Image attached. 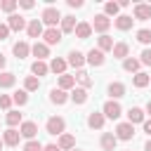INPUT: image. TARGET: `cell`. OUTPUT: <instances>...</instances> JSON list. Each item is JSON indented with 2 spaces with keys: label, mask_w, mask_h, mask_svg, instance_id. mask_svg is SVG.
Returning <instances> with one entry per match:
<instances>
[{
  "label": "cell",
  "mask_w": 151,
  "mask_h": 151,
  "mask_svg": "<svg viewBox=\"0 0 151 151\" xmlns=\"http://www.w3.org/2000/svg\"><path fill=\"white\" fill-rule=\"evenodd\" d=\"M57 146H59L61 151H71V149H76V137H73V134H68V132H64V134L59 137Z\"/></svg>",
  "instance_id": "7402d4cb"
},
{
  "label": "cell",
  "mask_w": 151,
  "mask_h": 151,
  "mask_svg": "<svg viewBox=\"0 0 151 151\" xmlns=\"http://www.w3.org/2000/svg\"><path fill=\"white\" fill-rule=\"evenodd\" d=\"M146 113H149V116H151V99H149V101H146Z\"/></svg>",
  "instance_id": "816d5d0a"
},
{
  "label": "cell",
  "mask_w": 151,
  "mask_h": 151,
  "mask_svg": "<svg viewBox=\"0 0 151 151\" xmlns=\"http://www.w3.org/2000/svg\"><path fill=\"white\" fill-rule=\"evenodd\" d=\"M113 45H116V42H113L111 35H99V38H97V50H101L104 54H106V52H113Z\"/></svg>",
  "instance_id": "d4e9b609"
},
{
  "label": "cell",
  "mask_w": 151,
  "mask_h": 151,
  "mask_svg": "<svg viewBox=\"0 0 151 151\" xmlns=\"http://www.w3.org/2000/svg\"><path fill=\"white\" fill-rule=\"evenodd\" d=\"M68 99H71V94H68L66 90H59V87L50 90V101H52V104H57V106H64Z\"/></svg>",
  "instance_id": "4fadbf2b"
},
{
  "label": "cell",
  "mask_w": 151,
  "mask_h": 151,
  "mask_svg": "<svg viewBox=\"0 0 151 151\" xmlns=\"http://www.w3.org/2000/svg\"><path fill=\"white\" fill-rule=\"evenodd\" d=\"M42 151H61V149H59L57 144H45V146H42Z\"/></svg>",
  "instance_id": "c3c4849f"
},
{
  "label": "cell",
  "mask_w": 151,
  "mask_h": 151,
  "mask_svg": "<svg viewBox=\"0 0 151 151\" xmlns=\"http://www.w3.org/2000/svg\"><path fill=\"white\" fill-rule=\"evenodd\" d=\"M76 83H78L83 90H90V87L94 85V80L90 78V73H87V71H78V73H76Z\"/></svg>",
  "instance_id": "83f0119b"
},
{
  "label": "cell",
  "mask_w": 151,
  "mask_h": 151,
  "mask_svg": "<svg viewBox=\"0 0 151 151\" xmlns=\"http://www.w3.org/2000/svg\"><path fill=\"white\" fill-rule=\"evenodd\" d=\"M9 33H12V31H9V26H7V24H0V40H7V38H9Z\"/></svg>",
  "instance_id": "ee69618b"
},
{
  "label": "cell",
  "mask_w": 151,
  "mask_h": 151,
  "mask_svg": "<svg viewBox=\"0 0 151 151\" xmlns=\"http://www.w3.org/2000/svg\"><path fill=\"white\" fill-rule=\"evenodd\" d=\"M66 57H68V59H66V61H68V66H73L76 71H83V66L87 64L85 54H83V52H78V50H71Z\"/></svg>",
  "instance_id": "52a82bcc"
},
{
  "label": "cell",
  "mask_w": 151,
  "mask_h": 151,
  "mask_svg": "<svg viewBox=\"0 0 151 151\" xmlns=\"http://www.w3.org/2000/svg\"><path fill=\"white\" fill-rule=\"evenodd\" d=\"M40 87V78H35V76H26V80H24V90L26 92H35Z\"/></svg>",
  "instance_id": "d590c367"
},
{
  "label": "cell",
  "mask_w": 151,
  "mask_h": 151,
  "mask_svg": "<svg viewBox=\"0 0 151 151\" xmlns=\"http://www.w3.org/2000/svg\"><path fill=\"white\" fill-rule=\"evenodd\" d=\"M31 73H33L35 78H42V76L50 73V64H45V61H33V64H31Z\"/></svg>",
  "instance_id": "4316f807"
},
{
  "label": "cell",
  "mask_w": 151,
  "mask_h": 151,
  "mask_svg": "<svg viewBox=\"0 0 151 151\" xmlns=\"http://www.w3.org/2000/svg\"><path fill=\"white\" fill-rule=\"evenodd\" d=\"M71 151H83V149H71Z\"/></svg>",
  "instance_id": "db71d44e"
},
{
  "label": "cell",
  "mask_w": 151,
  "mask_h": 151,
  "mask_svg": "<svg viewBox=\"0 0 151 151\" xmlns=\"http://www.w3.org/2000/svg\"><path fill=\"white\" fill-rule=\"evenodd\" d=\"M66 68H68V61H66V59H61V57H54V59L50 61V71H52V73H57V76H64V73H66Z\"/></svg>",
  "instance_id": "44dd1931"
},
{
  "label": "cell",
  "mask_w": 151,
  "mask_h": 151,
  "mask_svg": "<svg viewBox=\"0 0 151 151\" xmlns=\"http://www.w3.org/2000/svg\"><path fill=\"white\" fill-rule=\"evenodd\" d=\"M61 12L57 9V7H52V5H47L45 9H42V14H40V21L47 26V28H57V24H61Z\"/></svg>",
  "instance_id": "6da1fadb"
},
{
  "label": "cell",
  "mask_w": 151,
  "mask_h": 151,
  "mask_svg": "<svg viewBox=\"0 0 151 151\" xmlns=\"http://www.w3.org/2000/svg\"><path fill=\"white\" fill-rule=\"evenodd\" d=\"M12 97L9 94H0V109H5V111H12Z\"/></svg>",
  "instance_id": "60d3db41"
},
{
  "label": "cell",
  "mask_w": 151,
  "mask_h": 151,
  "mask_svg": "<svg viewBox=\"0 0 151 151\" xmlns=\"http://www.w3.org/2000/svg\"><path fill=\"white\" fill-rule=\"evenodd\" d=\"M106 92H109V97H111V99L116 101V99H120V97H125V85H123V83H111Z\"/></svg>",
  "instance_id": "f1b7e54d"
},
{
  "label": "cell",
  "mask_w": 151,
  "mask_h": 151,
  "mask_svg": "<svg viewBox=\"0 0 151 151\" xmlns=\"http://www.w3.org/2000/svg\"><path fill=\"white\" fill-rule=\"evenodd\" d=\"M101 113H104V118H109V120H118V118L123 116V106H120L118 101L109 99V101L101 106Z\"/></svg>",
  "instance_id": "3957f363"
},
{
  "label": "cell",
  "mask_w": 151,
  "mask_h": 151,
  "mask_svg": "<svg viewBox=\"0 0 151 151\" xmlns=\"http://www.w3.org/2000/svg\"><path fill=\"white\" fill-rule=\"evenodd\" d=\"M132 85L142 90V87L151 85V76H149V73H144V71H139V73H134V78H132Z\"/></svg>",
  "instance_id": "4dcf8cb0"
},
{
  "label": "cell",
  "mask_w": 151,
  "mask_h": 151,
  "mask_svg": "<svg viewBox=\"0 0 151 151\" xmlns=\"http://www.w3.org/2000/svg\"><path fill=\"white\" fill-rule=\"evenodd\" d=\"M76 26H78V21H76V17H71V14H66V17L61 19V24H59L61 33H76Z\"/></svg>",
  "instance_id": "603a6c76"
},
{
  "label": "cell",
  "mask_w": 151,
  "mask_h": 151,
  "mask_svg": "<svg viewBox=\"0 0 151 151\" xmlns=\"http://www.w3.org/2000/svg\"><path fill=\"white\" fill-rule=\"evenodd\" d=\"M144 151H151V139H149V142L144 144Z\"/></svg>",
  "instance_id": "f907efd6"
},
{
  "label": "cell",
  "mask_w": 151,
  "mask_h": 151,
  "mask_svg": "<svg viewBox=\"0 0 151 151\" xmlns=\"http://www.w3.org/2000/svg\"><path fill=\"white\" fill-rule=\"evenodd\" d=\"M12 101H14L17 106H26V104H28V92H26V90H17V92L12 94Z\"/></svg>",
  "instance_id": "8d00e7d4"
},
{
  "label": "cell",
  "mask_w": 151,
  "mask_h": 151,
  "mask_svg": "<svg viewBox=\"0 0 151 151\" xmlns=\"http://www.w3.org/2000/svg\"><path fill=\"white\" fill-rule=\"evenodd\" d=\"M76 87V76H68V73H64V76H59V90H73Z\"/></svg>",
  "instance_id": "836d02e7"
},
{
  "label": "cell",
  "mask_w": 151,
  "mask_h": 151,
  "mask_svg": "<svg viewBox=\"0 0 151 151\" xmlns=\"http://www.w3.org/2000/svg\"><path fill=\"white\" fill-rule=\"evenodd\" d=\"M26 33H28V38H42V33H45L42 21L40 19H31L28 26H26Z\"/></svg>",
  "instance_id": "e0dca14e"
},
{
  "label": "cell",
  "mask_w": 151,
  "mask_h": 151,
  "mask_svg": "<svg viewBox=\"0 0 151 151\" xmlns=\"http://www.w3.org/2000/svg\"><path fill=\"white\" fill-rule=\"evenodd\" d=\"M17 7H19V0H2L0 2V12H7V14H14Z\"/></svg>",
  "instance_id": "74e56055"
},
{
  "label": "cell",
  "mask_w": 151,
  "mask_h": 151,
  "mask_svg": "<svg viewBox=\"0 0 151 151\" xmlns=\"http://www.w3.org/2000/svg\"><path fill=\"white\" fill-rule=\"evenodd\" d=\"M90 35H92V24H87V21H78V26H76V38L87 40Z\"/></svg>",
  "instance_id": "cb8c5ba5"
},
{
  "label": "cell",
  "mask_w": 151,
  "mask_h": 151,
  "mask_svg": "<svg viewBox=\"0 0 151 151\" xmlns=\"http://www.w3.org/2000/svg\"><path fill=\"white\" fill-rule=\"evenodd\" d=\"M71 101L78 104V106L85 104V101H87V90H83V87H73V90H71Z\"/></svg>",
  "instance_id": "1f68e13d"
},
{
  "label": "cell",
  "mask_w": 151,
  "mask_h": 151,
  "mask_svg": "<svg viewBox=\"0 0 151 151\" xmlns=\"http://www.w3.org/2000/svg\"><path fill=\"white\" fill-rule=\"evenodd\" d=\"M7 26H9V31H17V33H19V31H24L28 24H26V19H24L21 14H9V17H7Z\"/></svg>",
  "instance_id": "2e32d148"
},
{
  "label": "cell",
  "mask_w": 151,
  "mask_h": 151,
  "mask_svg": "<svg viewBox=\"0 0 151 151\" xmlns=\"http://www.w3.org/2000/svg\"><path fill=\"white\" fill-rule=\"evenodd\" d=\"M113 57L125 61V59L130 57V45H127V42H123V40H120V42H116V45H113Z\"/></svg>",
  "instance_id": "484cf974"
},
{
  "label": "cell",
  "mask_w": 151,
  "mask_h": 151,
  "mask_svg": "<svg viewBox=\"0 0 151 151\" xmlns=\"http://www.w3.org/2000/svg\"><path fill=\"white\" fill-rule=\"evenodd\" d=\"M144 120H146V111L144 109H139V106H130L127 109V123L137 125V123H144Z\"/></svg>",
  "instance_id": "5bb4252c"
},
{
  "label": "cell",
  "mask_w": 151,
  "mask_h": 151,
  "mask_svg": "<svg viewBox=\"0 0 151 151\" xmlns=\"http://www.w3.org/2000/svg\"><path fill=\"white\" fill-rule=\"evenodd\" d=\"M61 38H64L61 28H45V33H42V42H45L47 47H50V45H59Z\"/></svg>",
  "instance_id": "8992f818"
},
{
  "label": "cell",
  "mask_w": 151,
  "mask_h": 151,
  "mask_svg": "<svg viewBox=\"0 0 151 151\" xmlns=\"http://www.w3.org/2000/svg\"><path fill=\"white\" fill-rule=\"evenodd\" d=\"M5 64H7V59H5V54L0 52V73H2V68H5Z\"/></svg>",
  "instance_id": "681fc988"
},
{
  "label": "cell",
  "mask_w": 151,
  "mask_h": 151,
  "mask_svg": "<svg viewBox=\"0 0 151 151\" xmlns=\"http://www.w3.org/2000/svg\"><path fill=\"white\" fill-rule=\"evenodd\" d=\"M85 59H87V64H90V66H94V68H97V66H104V61H106V54H104L101 50L92 47V50L85 54Z\"/></svg>",
  "instance_id": "9c48e42d"
},
{
  "label": "cell",
  "mask_w": 151,
  "mask_h": 151,
  "mask_svg": "<svg viewBox=\"0 0 151 151\" xmlns=\"http://www.w3.org/2000/svg\"><path fill=\"white\" fill-rule=\"evenodd\" d=\"M132 24H134V19H132L130 14H118V17L113 19V26H116L118 31H130Z\"/></svg>",
  "instance_id": "d6986e66"
},
{
  "label": "cell",
  "mask_w": 151,
  "mask_h": 151,
  "mask_svg": "<svg viewBox=\"0 0 151 151\" xmlns=\"http://www.w3.org/2000/svg\"><path fill=\"white\" fill-rule=\"evenodd\" d=\"M116 137H118V142H130L132 137H134V125L132 123H118L116 125V132H113Z\"/></svg>",
  "instance_id": "277c9868"
},
{
  "label": "cell",
  "mask_w": 151,
  "mask_h": 151,
  "mask_svg": "<svg viewBox=\"0 0 151 151\" xmlns=\"http://www.w3.org/2000/svg\"><path fill=\"white\" fill-rule=\"evenodd\" d=\"M137 40L142 45H151V28H139L137 31Z\"/></svg>",
  "instance_id": "ab89813d"
},
{
  "label": "cell",
  "mask_w": 151,
  "mask_h": 151,
  "mask_svg": "<svg viewBox=\"0 0 151 151\" xmlns=\"http://www.w3.org/2000/svg\"><path fill=\"white\" fill-rule=\"evenodd\" d=\"M132 17H134V21H149L151 19V5H134V9H132Z\"/></svg>",
  "instance_id": "9a60e30c"
},
{
  "label": "cell",
  "mask_w": 151,
  "mask_h": 151,
  "mask_svg": "<svg viewBox=\"0 0 151 151\" xmlns=\"http://www.w3.org/2000/svg\"><path fill=\"white\" fill-rule=\"evenodd\" d=\"M24 151H42V144L38 139H31V142L24 144Z\"/></svg>",
  "instance_id": "b9f144b4"
},
{
  "label": "cell",
  "mask_w": 151,
  "mask_h": 151,
  "mask_svg": "<svg viewBox=\"0 0 151 151\" xmlns=\"http://www.w3.org/2000/svg\"><path fill=\"white\" fill-rule=\"evenodd\" d=\"M2 142H5V146H17V144L21 142V132H19L17 127H7V130L2 132Z\"/></svg>",
  "instance_id": "8fae6325"
},
{
  "label": "cell",
  "mask_w": 151,
  "mask_h": 151,
  "mask_svg": "<svg viewBox=\"0 0 151 151\" xmlns=\"http://www.w3.org/2000/svg\"><path fill=\"white\" fill-rule=\"evenodd\" d=\"M104 123H106V118H104L101 111H92V113L87 116V127H92V130H101Z\"/></svg>",
  "instance_id": "ac0fdd59"
},
{
  "label": "cell",
  "mask_w": 151,
  "mask_h": 151,
  "mask_svg": "<svg viewBox=\"0 0 151 151\" xmlns=\"http://www.w3.org/2000/svg\"><path fill=\"white\" fill-rule=\"evenodd\" d=\"M111 24H113V21H111V19H109L104 12H101V14H94V21H92V31H97L99 35H106V31L111 28Z\"/></svg>",
  "instance_id": "5b68a950"
},
{
  "label": "cell",
  "mask_w": 151,
  "mask_h": 151,
  "mask_svg": "<svg viewBox=\"0 0 151 151\" xmlns=\"http://www.w3.org/2000/svg\"><path fill=\"white\" fill-rule=\"evenodd\" d=\"M2 146H5V142H2V137H0V149H2Z\"/></svg>",
  "instance_id": "f5cc1de1"
},
{
  "label": "cell",
  "mask_w": 151,
  "mask_h": 151,
  "mask_svg": "<svg viewBox=\"0 0 151 151\" xmlns=\"http://www.w3.org/2000/svg\"><path fill=\"white\" fill-rule=\"evenodd\" d=\"M139 66H142V61H139V59H134V57H127V59L123 61V68H125L127 73H132V76H134V73H139Z\"/></svg>",
  "instance_id": "d6a6232c"
},
{
  "label": "cell",
  "mask_w": 151,
  "mask_h": 151,
  "mask_svg": "<svg viewBox=\"0 0 151 151\" xmlns=\"http://www.w3.org/2000/svg\"><path fill=\"white\" fill-rule=\"evenodd\" d=\"M19 132H21V137H24L26 142H31V139H35V134H38V125H35L33 120H24V123L19 125Z\"/></svg>",
  "instance_id": "30bf717a"
},
{
  "label": "cell",
  "mask_w": 151,
  "mask_h": 151,
  "mask_svg": "<svg viewBox=\"0 0 151 151\" xmlns=\"http://www.w3.org/2000/svg\"><path fill=\"white\" fill-rule=\"evenodd\" d=\"M5 123H7V127H17V125H21L24 120H21V113L19 111H7V116H5Z\"/></svg>",
  "instance_id": "e575fe53"
},
{
  "label": "cell",
  "mask_w": 151,
  "mask_h": 151,
  "mask_svg": "<svg viewBox=\"0 0 151 151\" xmlns=\"http://www.w3.org/2000/svg\"><path fill=\"white\" fill-rule=\"evenodd\" d=\"M12 52H14V57H17V59H26V57L31 54V45H28L26 40H19V42H14Z\"/></svg>",
  "instance_id": "ffe728a7"
},
{
  "label": "cell",
  "mask_w": 151,
  "mask_h": 151,
  "mask_svg": "<svg viewBox=\"0 0 151 151\" xmlns=\"http://www.w3.org/2000/svg\"><path fill=\"white\" fill-rule=\"evenodd\" d=\"M45 130H47V134H52V137H61V134L66 132V120H64L61 116H50L47 123H45Z\"/></svg>",
  "instance_id": "7a4b0ae2"
},
{
  "label": "cell",
  "mask_w": 151,
  "mask_h": 151,
  "mask_svg": "<svg viewBox=\"0 0 151 151\" xmlns=\"http://www.w3.org/2000/svg\"><path fill=\"white\" fill-rule=\"evenodd\" d=\"M66 5L73 7V9H78V7H83V0H66Z\"/></svg>",
  "instance_id": "bcb514c9"
},
{
  "label": "cell",
  "mask_w": 151,
  "mask_h": 151,
  "mask_svg": "<svg viewBox=\"0 0 151 151\" xmlns=\"http://www.w3.org/2000/svg\"><path fill=\"white\" fill-rule=\"evenodd\" d=\"M118 12H120V5H118V2H106V5H104V14H106L109 19H111V17L116 19Z\"/></svg>",
  "instance_id": "f35d334b"
},
{
  "label": "cell",
  "mask_w": 151,
  "mask_h": 151,
  "mask_svg": "<svg viewBox=\"0 0 151 151\" xmlns=\"http://www.w3.org/2000/svg\"><path fill=\"white\" fill-rule=\"evenodd\" d=\"M139 61H142L144 66H151V47L142 50V54H139Z\"/></svg>",
  "instance_id": "7bdbcfd3"
},
{
  "label": "cell",
  "mask_w": 151,
  "mask_h": 151,
  "mask_svg": "<svg viewBox=\"0 0 151 151\" xmlns=\"http://www.w3.org/2000/svg\"><path fill=\"white\" fill-rule=\"evenodd\" d=\"M142 130H144V132H146V134H149V137H151V118H149V120H144V123H142Z\"/></svg>",
  "instance_id": "7dc6e473"
},
{
  "label": "cell",
  "mask_w": 151,
  "mask_h": 151,
  "mask_svg": "<svg viewBox=\"0 0 151 151\" xmlns=\"http://www.w3.org/2000/svg\"><path fill=\"white\" fill-rule=\"evenodd\" d=\"M99 146H101L104 151H116V146H118V137H116L113 132H101Z\"/></svg>",
  "instance_id": "7c38bea8"
},
{
  "label": "cell",
  "mask_w": 151,
  "mask_h": 151,
  "mask_svg": "<svg viewBox=\"0 0 151 151\" xmlns=\"http://www.w3.org/2000/svg\"><path fill=\"white\" fill-rule=\"evenodd\" d=\"M19 7H24V9H33L35 2H33V0H19Z\"/></svg>",
  "instance_id": "f6af8a7d"
},
{
  "label": "cell",
  "mask_w": 151,
  "mask_h": 151,
  "mask_svg": "<svg viewBox=\"0 0 151 151\" xmlns=\"http://www.w3.org/2000/svg\"><path fill=\"white\" fill-rule=\"evenodd\" d=\"M14 83H17V76H14L12 71H2V73H0V87H2V90L14 87Z\"/></svg>",
  "instance_id": "f546056e"
},
{
  "label": "cell",
  "mask_w": 151,
  "mask_h": 151,
  "mask_svg": "<svg viewBox=\"0 0 151 151\" xmlns=\"http://www.w3.org/2000/svg\"><path fill=\"white\" fill-rule=\"evenodd\" d=\"M31 54L35 57V61H45V59L50 57V47H47L45 42H40V40H35V42L31 45Z\"/></svg>",
  "instance_id": "ba28073f"
}]
</instances>
